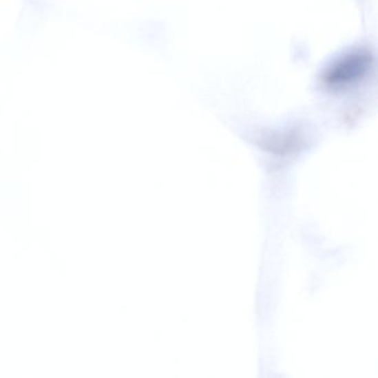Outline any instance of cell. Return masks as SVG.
<instances>
[{"label":"cell","mask_w":378,"mask_h":378,"mask_svg":"<svg viewBox=\"0 0 378 378\" xmlns=\"http://www.w3.org/2000/svg\"><path fill=\"white\" fill-rule=\"evenodd\" d=\"M366 63L359 60V57L348 58L346 63L337 65L330 74L328 81L334 83H348L350 79L357 77L359 72H363V65Z\"/></svg>","instance_id":"cell-1"}]
</instances>
